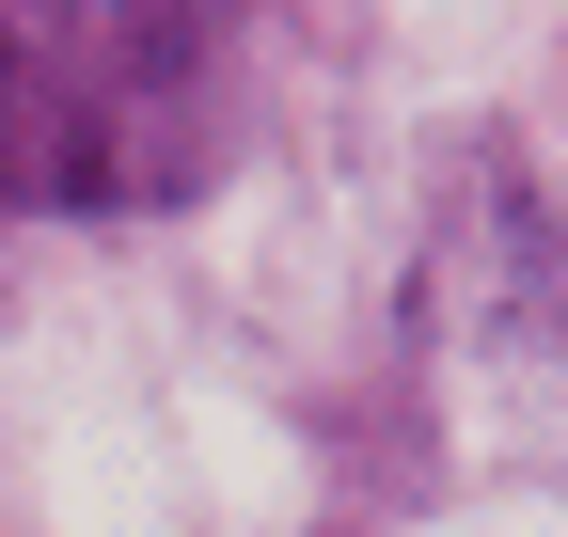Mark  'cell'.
<instances>
[{
  "instance_id": "cell-1",
  "label": "cell",
  "mask_w": 568,
  "mask_h": 537,
  "mask_svg": "<svg viewBox=\"0 0 568 537\" xmlns=\"http://www.w3.org/2000/svg\"><path fill=\"white\" fill-rule=\"evenodd\" d=\"M95 32H111V48H142V63H174V80H190V63H205V48L237 32V0H95Z\"/></svg>"
}]
</instances>
